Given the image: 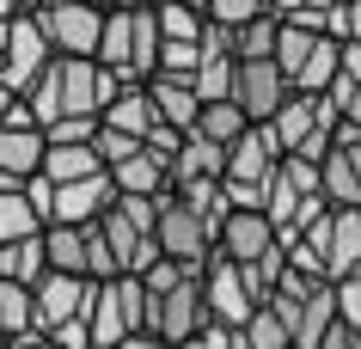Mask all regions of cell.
Segmentation results:
<instances>
[{"label": "cell", "instance_id": "cell-1", "mask_svg": "<svg viewBox=\"0 0 361 349\" xmlns=\"http://www.w3.org/2000/svg\"><path fill=\"white\" fill-rule=\"evenodd\" d=\"M147 319H153V294L141 276H116V282H98L92 288V349H123L129 337H147Z\"/></svg>", "mask_w": 361, "mask_h": 349}, {"label": "cell", "instance_id": "cell-2", "mask_svg": "<svg viewBox=\"0 0 361 349\" xmlns=\"http://www.w3.org/2000/svg\"><path fill=\"white\" fill-rule=\"evenodd\" d=\"M31 19L43 25V37L56 56H80V61H98V43H104V6H80V0H49L37 6Z\"/></svg>", "mask_w": 361, "mask_h": 349}, {"label": "cell", "instance_id": "cell-3", "mask_svg": "<svg viewBox=\"0 0 361 349\" xmlns=\"http://www.w3.org/2000/svg\"><path fill=\"white\" fill-rule=\"evenodd\" d=\"M209 325H214V312H209V294H202V276H184L171 294H159V300H153L147 337H159V343H171V349H184L190 337H202Z\"/></svg>", "mask_w": 361, "mask_h": 349}, {"label": "cell", "instance_id": "cell-4", "mask_svg": "<svg viewBox=\"0 0 361 349\" xmlns=\"http://www.w3.org/2000/svg\"><path fill=\"white\" fill-rule=\"evenodd\" d=\"M159 252H166L171 264H184V270L202 276L214 264V227L190 209V202L166 196V202H159Z\"/></svg>", "mask_w": 361, "mask_h": 349}, {"label": "cell", "instance_id": "cell-5", "mask_svg": "<svg viewBox=\"0 0 361 349\" xmlns=\"http://www.w3.org/2000/svg\"><path fill=\"white\" fill-rule=\"evenodd\" d=\"M202 294H209V312H214V325L221 331H245L251 319H257V294H251V282H245V270L233 264V257H221L214 252V264L202 270Z\"/></svg>", "mask_w": 361, "mask_h": 349}, {"label": "cell", "instance_id": "cell-6", "mask_svg": "<svg viewBox=\"0 0 361 349\" xmlns=\"http://www.w3.org/2000/svg\"><path fill=\"white\" fill-rule=\"evenodd\" d=\"M214 252L233 257L239 270H257V264H269V257L282 252V233L269 227L264 209H233L227 227H221V239H214Z\"/></svg>", "mask_w": 361, "mask_h": 349}, {"label": "cell", "instance_id": "cell-7", "mask_svg": "<svg viewBox=\"0 0 361 349\" xmlns=\"http://www.w3.org/2000/svg\"><path fill=\"white\" fill-rule=\"evenodd\" d=\"M288 98H294V86H288V74L276 68V61H239V86H233V104L251 116V129L276 123V116L288 111Z\"/></svg>", "mask_w": 361, "mask_h": 349}, {"label": "cell", "instance_id": "cell-8", "mask_svg": "<svg viewBox=\"0 0 361 349\" xmlns=\"http://www.w3.org/2000/svg\"><path fill=\"white\" fill-rule=\"evenodd\" d=\"M92 288L98 282H86V276H43L37 288V337H56L61 325H74V319H86L92 312Z\"/></svg>", "mask_w": 361, "mask_h": 349}, {"label": "cell", "instance_id": "cell-9", "mask_svg": "<svg viewBox=\"0 0 361 349\" xmlns=\"http://www.w3.org/2000/svg\"><path fill=\"white\" fill-rule=\"evenodd\" d=\"M49 61H56V49H49V37H43V25L31 19V13H19V19H13V43H6V92H31V86H37L43 80V68H49Z\"/></svg>", "mask_w": 361, "mask_h": 349}, {"label": "cell", "instance_id": "cell-10", "mask_svg": "<svg viewBox=\"0 0 361 349\" xmlns=\"http://www.w3.org/2000/svg\"><path fill=\"white\" fill-rule=\"evenodd\" d=\"M111 209H116V184H111V172H98V178H86V184H61L56 190L49 227H92V221H104Z\"/></svg>", "mask_w": 361, "mask_h": 349}, {"label": "cell", "instance_id": "cell-11", "mask_svg": "<svg viewBox=\"0 0 361 349\" xmlns=\"http://www.w3.org/2000/svg\"><path fill=\"white\" fill-rule=\"evenodd\" d=\"M43 159H49V135L43 129H0V178L6 184H31L43 178Z\"/></svg>", "mask_w": 361, "mask_h": 349}, {"label": "cell", "instance_id": "cell-12", "mask_svg": "<svg viewBox=\"0 0 361 349\" xmlns=\"http://www.w3.org/2000/svg\"><path fill=\"white\" fill-rule=\"evenodd\" d=\"M56 92H61V116H98V61L56 56Z\"/></svg>", "mask_w": 361, "mask_h": 349}, {"label": "cell", "instance_id": "cell-13", "mask_svg": "<svg viewBox=\"0 0 361 349\" xmlns=\"http://www.w3.org/2000/svg\"><path fill=\"white\" fill-rule=\"evenodd\" d=\"M147 98H153V116H159L166 129H178V135H190L196 116H202V98H196L190 80H166V74H153V80H147Z\"/></svg>", "mask_w": 361, "mask_h": 349}, {"label": "cell", "instance_id": "cell-14", "mask_svg": "<svg viewBox=\"0 0 361 349\" xmlns=\"http://www.w3.org/2000/svg\"><path fill=\"white\" fill-rule=\"evenodd\" d=\"M227 184V147H214V141L190 135L184 147H178V159H171V190H184V184Z\"/></svg>", "mask_w": 361, "mask_h": 349}, {"label": "cell", "instance_id": "cell-15", "mask_svg": "<svg viewBox=\"0 0 361 349\" xmlns=\"http://www.w3.org/2000/svg\"><path fill=\"white\" fill-rule=\"evenodd\" d=\"M111 184H116V196H171V166L141 147L135 159L111 166Z\"/></svg>", "mask_w": 361, "mask_h": 349}, {"label": "cell", "instance_id": "cell-16", "mask_svg": "<svg viewBox=\"0 0 361 349\" xmlns=\"http://www.w3.org/2000/svg\"><path fill=\"white\" fill-rule=\"evenodd\" d=\"M361 276V209H331V282Z\"/></svg>", "mask_w": 361, "mask_h": 349}, {"label": "cell", "instance_id": "cell-17", "mask_svg": "<svg viewBox=\"0 0 361 349\" xmlns=\"http://www.w3.org/2000/svg\"><path fill=\"white\" fill-rule=\"evenodd\" d=\"M37 337V294L19 282H0V343Z\"/></svg>", "mask_w": 361, "mask_h": 349}, {"label": "cell", "instance_id": "cell-18", "mask_svg": "<svg viewBox=\"0 0 361 349\" xmlns=\"http://www.w3.org/2000/svg\"><path fill=\"white\" fill-rule=\"evenodd\" d=\"M43 252H49V270H56V276H86V282H92V264H86V227H43Z\"/></svg>", "mask_w": 361, "mask_h": 349}, {"label": "cell", "instance_id": "cell-19", "mask_svg": "<svg viewBox=\"0 0 361 349\" xmlns=\"http://www.w3.org/2000/svg\"><path fill=\"white\" fill-rule=\"evenodd\" d=\"M43 276H49V252H43V239H19V245H0V282L37 288Z\"/></svg>", "mask_w": 361, "mask_h": 349}, {"label": "cell", "instance_id": "cell-20", "mask_svg": "<svg viewBox=\"0 0 361 349\" xmlns=\"http://www.w3.org/2000/svg\"><path fill=\"white\" fill-rule=\"evenodd\" d=\"M98 123H104V129H123V135H135V141H147L159 116H153V98H147V86H129V92L116 98V104H111L104 116H98Z\"/></svg>", "mask_w": 361, "mask_h": 349}, {"label": "cell", "instance_id": "cell-21", "mask_svg": "<svg viewBox=\"0 0 361 349\" xmlns=\"http://www.w3.org/2000/svg\"><path fill=\"white\" fill-rule=\"evenodd\" d=\"M190 135L214 141V147H233V141H245V135H251V116L239 111L233 98H221V104H202V116H196Z\"/></svg>", "mask_w": 361, "mask_h": 349}, {"label": "cell", "instance_id": "cell-22", "mask_svg": "<svg viewBox=\"0 0 361 349\" xmlns=\"http://www.w3.org/2000/svg\"><path fill=\"white\" fill-rule=\"evenodd\" d=\"M319 196L331 209H361V178H355V166H349L343 147H331V159L319 166Z\"/></svg>", "mask_w": 361, "mask_h": 349}, {"label": "cell", "instance_id": "cell-23", "mask_svg": "<svg viewBox=\"0 0 361 349\" xmlns=\"http://www.w3.org/2000/svg\"><path fill=\"white\" fill-rule=\"evenodd\" d=\"M129 56H135V13H111L104 6V43H98V68L129 80Z\"/></svg>", "mask_w": 361, "mask_h": 349}, {"label": "cell", "instance_id": "cell-24", "mask_svg": "<svg viewBox=\"0 0 361 349\" xmlns=\"http://www.w3.org/2000/svg\"><path fill=\"white\" fill-rule=\"evenodd\" d=\"M104 172V159H98V147H49V159H43V178L49 184H86V178Z\"/></svg>", "mask_w": 361, "mask_h": 349}, {"label": "cell", "instance_id": "cell-25", "mask_svg": "<svg viewBox=\"0 0 361 349\" xmlns=\"http://www.w3.org/2000/svg\"><path fill=\"white\" fill-rule=\"evenodd\" d=\"M276 43H282V19L264 13V19H251L233 31V56L239 61H276Z\"/></svg>", "mask_w": 361, "mask_h": 349}, {"label": "cell", "instance_id": "cell-26", "mask_svg": "<svg viewBox=\"0 0 361 349\" xmlns=\"http://www.w3.org/2000/svg\"><path fill=\"white\" fill-rule=\"evenodd\" d=\"M19 239H43V221L25 202V190H0V245H19Z\"/></svg>", "mask_w": 361, "mask_h": 349}, {"label": "cell", "instance_id": "cell-27", "mask_svg": "<svg viewBox=\"0 0 361 349\" xmlns=\"http://www.w3.org/2000/svg\"><path fill=\"white\" fill-rule=\"evenodd\" d=\"M233 86H239V61H233V56H209V49H202L196 98H202V104H221V98H233Z\"/></svg>", "mask_w": 361, "mask_h": 349}, {"label": "cell", "instance_id": "cell-28", "mask_svg": "<svg viewBox=\"0 0 361 349\" xmlns=\"http://www.w3.org/2000/svg\"><path fill=\"white\" fill-rule=\"evenodd\" d=\"M153 13H159V37H166V43H202V31H209V13L171 6V0H159Z\"/></svg>", "mask_w": 361, "mask_h": 349}, {"label": "cell", "instance_id": "cell-29", "mask_svg": "<svg viewBox=\"0 0 361 349\" xmlns=\"http://www.w3.org/2000/svg\"><path fill=\"white\" fill-rule=\"evenodd\" d=\"M239 337H245L251 349H294V331H288V319H282L276 307H269V300L257 307V319H251V325L239 331Z\"/></svg>", "mask_w": 361, "mask_h": 349}, {"label": "cell", "instance_id": "cell-30", "mask_svg": "<svg viewBox=\"0 0 361 349\" xmlns=\"http://www.w3.org/2000/svg\"><path fill=\"white\" fill-rule=\"evenodd\" d=\"M98 159H104V172H111V166H123V159H135L141 154V147H147V141H135V135H123V129H104V123H98Z\"/></svg>", "mask_w": 361, "mask_h": 349}, {"label": "cell", "instance_id": "cell-31", "mask_svg": "<svg viewBox=\"0 0 361 349\" xmlns=\"http://www.w3.org/2000/svg\"><path fill=\"white\" fill-rule=\"evenodd\" d=\"M264 13H269V0H214V6H209V19L214 25H233V31L251 25V19H264Z\"/></svg>", "mask_w": 361, "mask_h": 349}, {"label": "cell", "instance_id": "cell-32", "mask_svg": "<svg viewBox=\"0 0 361 349\" xmlns=\"http://www.w3.org/2000/svg\"><path fill=\"white\" fill-rule=\"evenodd\" d=\"M184 276H196V270H184V264H171V257H159V264H153V270L141 276V282H147V294L159 300V294H171L178 282H184Z\"/></svg>", "mask_w": 361, "mask_h": 349}, {"label": "cell", "instance_id": "cell-33", "mask_svg": "<svg viewBox=\"0 0 361 349\" xmlns=\"http://www.w3.org/2000/svg\"><path fill=\"white\" fill-rule=\"evenodd\" d=\"M337 319H343L349 331H361V276L337 282Z\"/></svg>", "mask_w": 361, "mask_h": 349}, {"label": "cell", "instance_id": "cell-34", "mask_svg": "<svg viewBox=\"0 0 361 349\" xmlns=\"http://www.w3.org/2000/svg\"><path fill=\"white\" fill-rule=\"evenodd\" d=\"M25 202H31L37 221L49 227V214H56V184H49V178H31V184H25Z\"/></svg>", "mask_w": 361, "mask_h": 349}, {"label": "cell", "instance_id": "cell-35", "mask_svg": "<svg viewBox=\"0 0 361 349\" xmlns=\"http://www.w3.org/2000/svg\"><path fill=\"white\" fill-rule=\"evenodd\" d=\"M233 337H239V331H221V325H209L202 337H190L184 349H233Z\"/></svg>", "mask_w": 361, "mask_h": 349}, {"label": "cell", "instance_id": "cell-36", "mask_svg": "<svg viewBox=\"0 0 361 349\" xmlns=\"http://www.w3.org/2000/svg\"><path fill=\"white\" fill-rule=\"evenodd\" d=\"M319 349H361V331H349V325L337 319V325H331V337H324Z\"/></svg>", "mask_w": 361, "mask_h": 349}, {"label": "cell", "instance_id": "cell-37", "mask_svg": "<svg viewBox=\"0 0 361 349\" xmlns=\"http://www.w3.org/2000/svg\"><path fill=\"white\" fill-rule=\"evenodd\" d=\"M343 80L361 86V43H343Z\"/></svg>", "mask_w": 361, "mask_h": 349}, {"label": "cell", "instance_id": "cell-38", "mask_svg": "<svg viewBox=\"0 0 361 349\" xmlns=\"http://www.w3.org/2000/svg\"><path fill=\"white\" fill-rule=\"evenodd\" d=\"M19 111V92H6V80H0V129H6V116Z\"/></svg>", "mask_w": 361, "mask_h": 349}, {"label": "cell", "instance_id": "cell-39", "mask_svg": "<svg viewBox=\"0 0 361 349\" xmlns=\"http://www.w3.org/2000/svg\"><path fill=\"white\" fill-rule=\"evenodd\" d=\"M111 13H147V6H159V0H104Z\"/></svg>", "mask_w": 361, "mask_h": 349}, {"label": "cell", "instance_id": "cell-40", "mask_svg": "<svg viewBox=\"0 0 361 349\" xmlns=\"http://www.w3.org/2000/svg\"><path fill=\"white\" fill-rule=\"evenodd\" d=\"M349 6V43H361V0H343Z\"/></svg>", "mask_w": 361, "mask_h": 349}, {"label": "cell", "instance_id": "cell-41", "mask_svg": "<svg viewBox=\"0 0 361 349\" xmlns=\"http://www.w3.org/2000/svg\"><path fill=\"white\" fill-rule=\"evenodd\" d=\"M6 349H56L49 337H19V343H6Z\"/></svg>", "mask_w": 361, "mask_h": 349}, {"label": "cell", "instance_id": "cell-42", "mask_svg": "<svg viewBox=\"0 0 361 349\" xmlns=\"http://www.w3.org/2000/svg\"><path fill=\"white\" fill-rule=\"evenodd\" d=\"M19 13H25V0H0V25H6V19H19Z\"/></svg>", "mask_w": 361, "mask_h": 349}, {"label": "cell", "instance_id": "cell-43", "mask_svg": "<svg viewBox=\"0 0 361 349\" xmlns=\"http://www.w3.org/2000/svg\"><path fill=\"white\" fill-rule=\"evenodd\" d=\"M123 349H171V343H159V337H129Z\"/></svg>", "mask_w": 361, "mask_h": 349}, {"label": "cell", "instance_id": "cell-44", "mask_svg": "<svg viewBox=\"0 0 361 349\" xmlns=\"http://www.w3.org/2000/svg\"><path fill=\"white\" fill-rule=\"evenodd\" d=\"M171 6H190V13H209L214 0H171Z\"/></svg>", "mask_w": 361, "mask_h": 349}, {"label": "cell", "instance_id": "cell-45", "mask_svg": "<svg viewBox=\"0 0 361 349\" xmlns=\"http://www.w3.org/2000/svg\"><path fill=\"white\" fill-rule=\"evenodd\" d=\"M37 6H49V0H25V13H37Z\"/></svg>", "mask_w": 361, "mask_h": 349}, {"label": "cell", "instance_id": "cell-46", "mask_svg": "<svg viewBox=\"0 0 361 349\" xmlns=\"http://www.w3.org/2000/svg\"><path fill=\"white\" fill-rule=\"evenodd\" d=\"M80 6H104V0H80Z\"/></svg>", "mask_w": 361, "mask_h": 349}, {"label": "cell", "instance_id": "cell-47", "mask_svg": "<svg viewBox=\"0 0 361 349\" xmlns=\"http://www.w3.org/2000/svg\"><path fill=\"white\" fill-rule=\"evenodd\" d=\"M0 74H6V56H0Z\"/></svg>", "mask_w": 361, "mask_h": 349}, {"label": "cell", "instance_id": "cell-48", "mask_svg": "<svg viewBox=\"0 0 361 349\" xmlns=\"http://www.w3.org/2000/svg\"><path fill=\"white\" fill-rule=\"evenodd\" d=\"M0 349H6V343H0Z\"/></svg>", "mask_w": 361, "mask_h": 349}]
</instances>
